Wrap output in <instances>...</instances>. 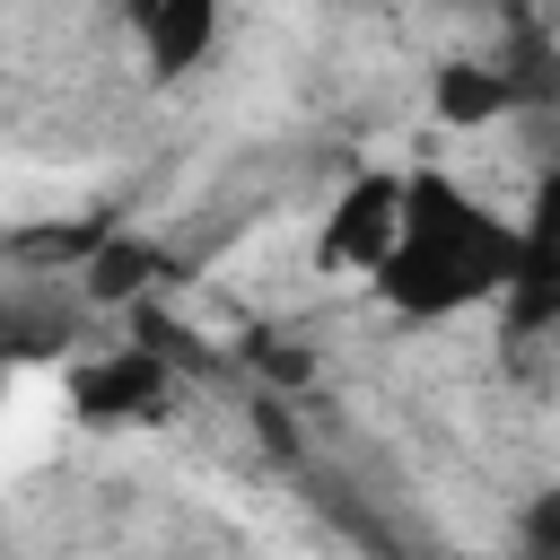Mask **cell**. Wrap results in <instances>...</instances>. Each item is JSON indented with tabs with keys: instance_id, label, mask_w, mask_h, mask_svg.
Wrapping results in <instances>:
<instances>
[{
	"instance_id": "6da1fadb",
	"label": "cell",
	"mask_w": 560,
	"mask_h": 560,
	"mask_svg": "<svg viewBox=\"0 0 560 560\" xmlns=\"http://www.w3.org/2000/svg\"><path fill=\"white\" fill-rule=\"evenodd\" d=\"M516 289V219L481 210L455 175L438 166H411L402 184V236L376 271V298L411 324H446V315H472V306H508Z\"/></svg>"
},
{
	"instance_id": "7a4b0ae2",
	"label": "cell",
	"mask_w": 560,
	"mask_h": 560,
	"mask_svg": "<svg viewBox=\"0 0 560 560\" xmlns=\"http://www.w3.org/2000/svg\"><path fill=\"white\" fill-rule=\"evenodd\" d=\"M402 184H411V175H385V166L350 175L341 201L324 210L315 262H324V271H368V280H376L385 254H394V236H402Z\"/></svg>"
},
{
	"instance_id": "3957f363",
	"label": "cell",
	"mask_w": 560,
	"mask_h": 560,
	"mask_svg": "<svg viewBox=\"0 0 560 560\" xmlns=\"http://www.w3.org/2000/svg\"><path fill=\"white\" fill-rule=\"evenodd\" d=\"M508 332H560V166L534 184V210L516 219V289Z\"/></svg>"
},
{
	"instance_id": "277c9868",
	"label": "cell",
	"mask_w": 560,
	"mask_h": 560,
	"mask_svg": "<svg viewBox=\"0 0 560 560\" xmlns=\"http://www.w3.org/2000/svg\"><path fill=\"white\" fill-rule=\"evenodd\" d=\"M175 394L166 376V350H105L88 368H70V411L96 420V429H122V420H158Z\"/></svg>"
},
{
	"instance_id": "5b68a950",
	"label": "cell",
	"mask_w": 560,
	"mask_h": 560,
	"mask_svg": "<svg viewBox=\"0 0 560 560\" xmlns=\"http://www.w3.org/2000/svg\"><path fill=\"white\" fill-rule=\"evenodd\" d=\"M131 35H140V52H149V79H184V70H201L210 44H219V0H158Z\"/></svg>"
},
{
	"instance_id": "8992f818",
	"label": "cell",
	"mask_w": 560,
	"mask_h": 560,
	"mask_svg": "<svg viewBox=\"0 0 560 560\" xmlns=\"http://www.w3.org/2000/svg\"><path fill=\"white\" fill-rule=\"evenodd\" d=\"M429 96H438V122H464V131H472V122L516 114V105L534 96V79H525V70H508V61H446Z\"/></svg>"
},
{
	"instance_id": "52a82bcc",
	"label": "cell",
	"mask_w": 560,
	"mask_h": 560,
	"mask_svg": "<svg viewBox=\"0 0 560 560\" xmlns=\"http://www.w3.org/2000/svg\"><path fill=\"white\" fill-rule=\"evenodd\" d=\"M516 560H560V481L525 499V516H516Z\"/></svg>"
},
{
	"instance_id": "ba28073f",
	"label": "cell",
	"mask_w": 560,
	"mask_h": 560,
	"mask_svg": "<svg viewBox=\"0 0 560 560\" xmlns=\"http://www.w3.org/2000/svg\"><path fill=\"white\" fill-rule=\"evenodd\" d=\"M149 262H158L149 245H114V254H96V262H88V289H96V298H131V289H140L131 271H149Z\"/></svg>"
}]
</instances>
